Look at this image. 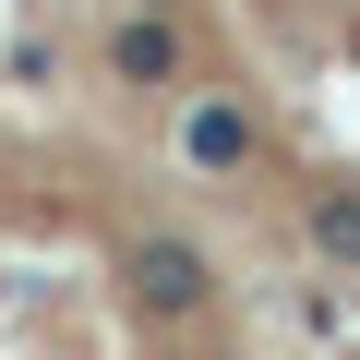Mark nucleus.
<instances>
[{"label":"nucleus","mask_w":360,"mask_h":360,"mask_svg":"<svg viewBox=\"0 0 360 360\" xmlns=\"http://www.w3.org/2000/svg\"><path fill=\"white\" fill-rule=\"evenodd\" d=\"M229 193L360 276V0H108Z\"/></svg>","instance_id":"f03ea898"},{"label":"nucleus","mask_w":360,"mask_h":360,"mask_svg":"<svg viewBox=\"0 0 360 360\" xmlns=\"http://www.w3.org/2000/svg\"><path fill=\"white\" fill-rule=\"evenodd\" d=\"M0 360H264L205 193L60 108H0Z\"/></svg>","instance_id":"f257e3e1"}]
</instances>
